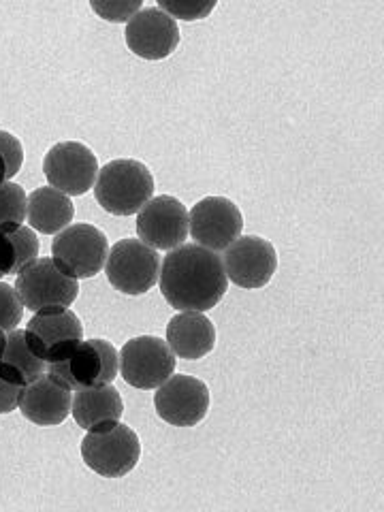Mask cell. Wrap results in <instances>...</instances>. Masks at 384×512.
I'll return each instance as SVG.
<instances>
[{"label":"cell","instance_id":"5bb4252c","mask_svg":"<svg viewBox=\"0 0 384 512\" xmlns=\"http://www.w3.org/2000/svg\"><path fill=\"white\" fill-rule=\"evenodd\" d=\"M137 235L154 250H175L188 239V210L169 195L152 197L137 214Z\"/></svg>","mask_w":384,"mask_h":512},{"label":"cell","instance_id":"f546056e","mask_svg":"<svg viewBox=\"0 0 384 512\" xmlns=\"http://www.w3.org/2000/svg\"><path fill=\"white\" fill-rule=\"evenodd\" d=\"M0 278H5V276H3V274H0Z\"/></svg>","mask_w":384,"mask_h":512},{"label":"cell","instance_id":"ac0fdd59","mask_svg":"<svg viewBox=\"0 0 384 512\" xmlns=\"http://www.w3.org/2000/svg\"><path fill=\"white\" fill-rule=\"evenodd\" d=\"M75 218V205L64 192L41 186L28 195L26 222L32 231L43 235H58L69 227Z\"/></svg>","mask_w":384,"mask_h":512},{"label":"cell","instance_id":"5b68a950","mask_svg":"<svg viewBox=\"0 0 384 512\" xmlns=\"http://www.w3.org/2000/svg\"><path fill=\"white\" fill-rule=\"evenodd\" d=\"M160 254L137 237L120 239L109 248L105 261V276L116 291L124 295H146L158 284L160 276Z\"/></svg>","mask_w":384,"mask_h":512},{"label":"cell","instance_id":"8992f818","mask_svg":"<svg viewBox=\"0 0 384 512\" xmlns=\"http://www.w3.org/2000/svg\"><path fill=\"white\" fill-rule=\"evenodd\" d=\"M109 254V242L101 229L92 224H69L52 242V261L62 274L75 280H88L101 274Z\"/></svg>","mask_w":384,"mask_h":512},{"label":"cell","instance_id":"30bf717a","mask_svg":"<svg viewBox=\"0 0 384 512\" xmlns=\"http://www.w3.org/2000/svg\"><path fill=\"white\" fill-rule=\"evenodd\" d=\"M45 180L67 197L86 195L99 178V160L79 141H62L43 158Z\"/></svg>","mask_w":384,"mask_h":512},{"label":"cell","instance_id":"2e32d148","mask_svg":"<svg viewBox=\"0 0 384 512\" xmlns=\"http://www.w3.org/2000/svg\"><path fill=\"white\" fill-rule=\"evenodd\" d=\"M73 391L60 387L50 376L43 374L35 382L26 384L20 395L18 408L26 421L39 427H56L67 421L71 412Z\"/></svg>","mask_w":384,"mask_h":512},{"label":"cell","instance_id":"4fadbf2b","mask_svg":"<svg viewBox=\"0 0 384 512\" xmlns=\"http://www.w3.org/2000/svg\"><path fill=\"white\" fill-rule=\"evenodd\" d=\"M154 408L171 427H195L210 410V389L195 376L173 374L156 389Z\"/></svg>","mask_w":384,"mask_h":512},{"label":"cell","instance_id":"cb8c5ba5","mask_svg":"<svg viewBox=\"0 0 384 512\" xmlns=\"http://www.w3.org/2000/svg\"><path fill=\"white\" fill-rule=\"evenodd\" d=\"M90 9L99 15L101 20L111 24H128L133 15H137L143 9L141 0H92Z\"/></svg>","mask_w":384,"mask_h":512},{"label":"cell","instance_id":"277c9868","mask_svg":"<svg viewBox=\"0 0 384 512\" xmlns=\"http://www.w3.org/2000/svg\"><path fill=\"white\" fill-rule=\"evenodd\" d=\"M141 442L135 431L120 421H105L86 429L82 459L103 478H122L137 468Z\"/></svg>","mask_w":384,"mask_h":512},{"label":"cell","instance_id":"f1b7e54d","mask_svg":"<svg viewBox=\"0 0 384 512\" xmlns=\"http://www.w3.org/2000/svg\"><path fill=\"white\" fill-rule=\"evenodd\" d=\"M3 335H5V333H0V338H3Z\"/></svg>","mask_w":384,"mask_h":512},{"label":"cell","instance_id":"603a6c76","mask_svg":"<svg viewBox=\"0 0 384 512\" xmlns=\"http://www.w3.org/2000/svg\"><path fill=\"white\" fill-rule=\"evenodd\" d=\"M160 11L167 13L171 20L199 22L205 20L216 9L214 0H158L156 5Z\"/></svg>","mask_w":384,"mask_h":512},{"label":"cell","instance_id":"e0dca14e","mask_svg":"<svg viewBox=\"0 0 384 512\" xmlns=\"http://www.w3.org/2000/svg\"><path fill=\"white\" fill-rule=\"evenodd\" d=\"M175 357L199 361L216 346V329L203 312H180L167 325V340Z\"/></svg>","mask_w":384,"mask_h":512},{"label":"cell","instance_id":"52a82bcc","mask_svg":"<svg viewBox=\"0 0 384 512\" xmlns=\"http://www.w3.org/2000/svg\"><path fill=\"white\" fill-rule=\"evenodd\" d=\"M24 333L28 348L45 363L62 361L84 340L82 320L71 308L64 306H50L32 312Z\"/></svg>","mask_w":384,"mask_h":512},{"label":"cell","instance_id":"6da1fadb","mask_svg":"<svg viewBox=\"0 0 384 512\" xmlns=\"http://www.w3.org/2000/svg\"><path fill=\"white\" fill-rule=\"evenodd\" d=\"M160 293L171 308L180 312H207L227 295L229 278L220 254L197 244H182L169 250L160 263Z\"/></svg>","mask_w":384,"mask_h":512},{"label":"cell","instance_id":"4316f807","mask_svg":"<svg viewBox=\"0 0 384 512\" xmlns=\"http://www.w3.org/2000/svg\"><path fill=\"white\" fill-rule=\"evenodd\" d=\"M22 389L24 387H18V384H9L0 378V414H9L18 408Z\"/></svg>","mask_w":384,"mask_h":512},{"label":"cell","instance_id":"9a60e30c","mask_svg":"<svg viewBox=\"0 0 384 512\" xmlns=\"http://www.w3.org/2000/svg\"><path fill=\"white\" fill-rule=\"evenodd\" d=\"M124 39L128 50L143 60H165L180 45L178 22L158 7H143L126 24Z\"/></svg>","mask_w":384,"mask_h":512},{"label":"cell","instance_id":"8fae6325","mask_svg":"<svg viewBox=\"0 0 384 512\" xmlns=\"http://www.w3.org/2000/svg\"><path fill=\"white\" fill-rule=\"evenodd\" d=\"M24 308L39 312L50 306L71 308L79 295V282L67 274H62L52 259H37L22 269L15 280Z\"/></svg>","mask_w":384,"mask_h":512},{"label":"cell","instance_id":"484cf974","mask_svg":"<svg viewBox=\"0 0 384 512\" xmlns=\"http://www.w3.org/2000/svg\"><path fill=\"white\" fill-rule=\"evenodd\" d=\"M0 156L5 158L7 169H9V178L18 175L22 165H24V148L18 137H13L7 131H0Z\"/></svg>","mask_w":384,"mask_h":512},{"label":"cell","instance_id":"d6986e66","mask_svg":"<svg viewBox=\"0 0 384 512\" xmlns=\"http://www.w3.org/2000/svg\"><path fill=\"white\" fill-rule=\"evenodd\" d=\"M45 372L47 363L28 348L24 329H13L0 338V378L5 382L26 387Z\"/></svg>","mask_w":384,"mask_h":512},{"label":"cell","instance_id":"7a4b0ae2","mask_svg":"<svg viewBox=\"0 0 384 512\" xmlns=\"http://www.w3.org/2000/svg\"><path fill=\"white\" fill-rule=\"evenodd\" d=\"M94 197L111 216H135L154 197V178L139 160H111L99 169Z\"/></svg>","mask_w":384,"mask_h":512},{"label":"cell","instance_id":"ba28073f","mask_svg":"<svg viewBox=\"0 0 384 512\" xmlns=\"http://www.w3.org/2000/svg\"><path fill=\"white\" fill-rule=\"evenodd\" d=\"M175 355L169 344L154 335H139L120 350V374L126 384L141 391L158 389L175 374Z\"/></svg>","mask_w":384,"mask_h":512},{"label":"cell","instance_id":"ffe728a7","mask_svg":"<svg viewBox=\"0 0 384 512\" xmlns=\"http://www.w3.org/2000/svg\"><path fill=\"white\" fill-rule=\"evenodd\" d=\"M71 414L75 423L82 429H90L105 421H120L124 414V402L120 391L114 384H103V387L79 389L73 391Z\"/></svg>","mask_w":384,"mask_h":512},{"label":"cell","instance_id":"3957f363","mask_svg":"<svg viewBox=\"0 0 384 512\" xmlns=\"http://www.w3.org/2000/svg\"><path fill=\"white\" fill-rule=\"evenodd\" d=\"M45 374L69 391L103 387L120 374V352L107 340H82L62 361L47 363Z\"/></svg>","mask_w":384,"mask_h":512},{"label":"cell","instance_id":"7c38bea8","mask_svg":"<svg viewBox=\"0 0 384 512\" xmlns=\"http://www.w3.org/2000/svg\"><path fill=\"white\" fill-rule=\"evenodd\" d=\"M224 274L229 282L246 291L263 288L274 278L278 269V252L274 244L256 235H242L222 252Z\"/></svg>","mask_w":384,"mask_h":512},{"label":"cell","instance_id":"9c48e42d","mask_svg":"<svg viewBox=\"0 0 384 512\" xmlns=\"http://www.w3.org/2000/svg\"><path fill=\"white\" fill-rule=\"evenodd\" d=\"M244 216L239 207L224 197H205L188 212V233L195 244L216 254L242 237Z\"/></svg>","mask_w":384,"mask_h":512},{"label":"cell","instance_id":"d4e9b609","mask_svg":"<svg viewBox=\"0 0 384 512\" xmlns=\"http://www.w3.org/2000/svg\"><path fill=\"white\" fill-rule=\"evenodd\" d=\"M24 303L11 284L0 282V333L18 329L24 318Z\"/></svg>","mask_w":384,"mask_h":512},{"label":"cell","instance_id":"7402d4cb","mask_svg":"<svg viewBox=\"0 0 384 512\" xmlns=\"http://www.w3.org/2000/svg\"><path fill=\"white\" fill-rule=\"evenodd\" d=\"M26 203L28 195L20 184L3 182L0 184V224L7 222H26Z\"/></svg>","mask_w":384,"mask_h":512},{"label":"cell","instance_id":"44dd1931","mask_svg":"<svg viewBox=\"0 0 384 512\" xmlns=\"http://www.w3.org/2000/svg\"><path fill=\"white\" fill-rule=\"evenodd\" d=\"M39 250V239L26 224H0V274L18 276L22 269L39 259Z\"/></svg>","mask_w":384,"mask_h":512},{"label":"cell","instance_id":"83f0119b","mask_svg":"<svg viewBox=\"0 0 384 512\" xmlns=\"http://www.w3.org/2000/svg\"><path fill=\"white\" fill-rule=\"evenodd\" d=\"M3 182H11V178H9V169H7L5 158L0 156V184H3Z\"/></svg>","mask_w":384,"mask_h":512}]
</instances>
